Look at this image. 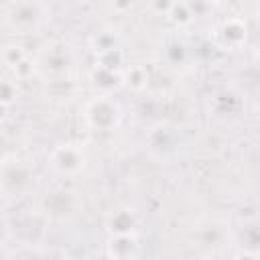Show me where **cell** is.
Returning <instances> with one entry per match:
<instances>
[{
    "mask_svg": "<svg viewBox=\"0 0 260 260\" xmlns=\"http://www.w3.org/2000/svg\"><path fill=\"white\" fill-rule=\"evenodd\" d=\"M71 260H79V258H71Z\"/></svg>",
    "mask_w": 260,
    "mask_h": 260,
    "instance_id": "obj_17",
    "label": "cell"
},
{
    "mask_svg": "<svg viewBox=\"0 0 260 260\" xmlns=\"http://www.w3.org/2000/svg\"><path fill=\"white\" fill-rule=\"evenodd\" d=\"M169 20L177 26H187L193 22L195 14H193V6L187 2H171V8L167 12Z\"/></svg>",
    "mask_w": 260,
    "mask_h": 260,
    "instance_id": "obj_13",
    "label": "cell"
},
{
    "mask_svg": "<svg viewBox=\"0 0 260 260\" xmlns=\"http://www.w3.org/2000/svg\"><path fill=\"white\" fill-rule=\"evenodd\" d=\"M43 65L51 75H65V71L69 69V57L63 49H49Z\"/></svg>",
    "mask_w": 260,
    "mask_h": 260,
    "instance_id": "obj_9",
    "label": "cell"
},
{
    "mask_svg": "<svg viewBox=\"0 0 260 260\" xmlns=\"http://www.w3.org/2000/svg\"><path fill=\"white\" fill-rule=\"evenodd\" d=\"M49 165L65 177H75L85 167V152L75 142H63L57 144L49 154Z\"/></svg>",
    "mask_w": 260,
    "mask_h": 260,
    "instance_id": "obj_3",
    "label": "cell"
},
{
    "mask_svg": "<svg viewBox=\"0 0 260 260\" xmlns=\"http://www.w3.org/2000/svg\"><path fill=\"white\" fill-rule=\"evenodd\" d=\"M138 252L136 234L128 236H110L106 242V254L110 260H134Z\"/></svg>",
    "mask_w": 260,
    "mask_h": 260,
    "instance_id": "obj_7",
    "label": "cell"
},
{
    "mask_svg": "<svg viewBox=\"0 0 260 260\" xmlns=\"http://www.w3.org/2000/svg\"><path fill=\"white\" fill-rule=\"evenodd\" d=\"M2 12L16 35H35L43 26L49 10L43 2H8L2 6Z\"/></svg>",
    "mask_w": 260,
    "mask_h": 260,
    "instance_id": "obj_1",
    "label": "cell"
},
{
    "mask_svg": "<svg viewBox=\"0 0 260 260\" xmlns=\"http://www.w3.org/2000/svg\"><path fill=\"white\" fill-rule=\"evenodd\" d=\"M89 83L98 91V95H112L122 85H126L124 83V71H110V69H102L95 65L89 71Z\"/></svg>",
    "mask_w": 260,
    "mask_h": 260,
    "instance_id": "obj_5",
    "label": "cell"
},
{
    "mask_svg": "<svg viewBox=\"0 0 260 260\" xmlns=\"http://www.w3.org/2000/svg\"><path fill=\"white\" fill-rule=\"evenodd\" d=\"M16 98H18V81L14 77L12 79L6 77L0 85V104H2V108L8 110L16 102Z\"/></svg>",
    "mask_w": 260,
    "mask_h": 260,
    "instance_id": "obj_14",
    "label": "cell"
},
{
    "mask_svg": "<svg viewBox=\"0 0 260 260\" xmlns=\"http://www.w3.org/2000/svg\"><path fill=\"white\" fill-rule=\"evenodd\" d=\"M95 67L102 69H110V71H124L126 65V53L122 49H112L106 53L95 55Z\"/></svg>",
    "mask_w": 260,
    "mask_h": 260,
    "instance_id": "obj_8",
    "label": "cell"
},
{
    "mask_svg": "<svg viewBox=\"0 0 260 260\" xmlns=\"http://www.w3.org/2000/svg\"><path fill=\"white\" fill-rule=\"evenodd\" d=\"M232 260H260V254L256 250H250V248H242L234 254Z\"/></svg>",
    "mask_w": 260,
    "mask_h": 260,
    "instance_id": "obj_16",
    "label": "cell"
},
{
    "mask_svg": "<svg viewBox=\"0 0 260 260\" xmlns=\"http://www.w3.org/2000/svg\"><path fill=\"white\" fill-rule=\"evenodd\" d=\"M83 118L93 132H112L122 120V110L112 95H95L85 104Z\"/></svg>",
    "mask_w": 260,
    "mask_h": 260,
    "instance_id": "obj_2",
    "label": "cell"
},
{
    "mask_svg": "<svg viewBox=\"0 0 260 260\" xmlns=\"http://www.w3.org/2000/svg\"><path fill=\"white\" fill-rule=\"evenodd\" d=\"M37 61L32 59V57H26L20 65H16L10 73H12V77L16 79V81H22V79H28V77H32L35 73H37Z\"/></svg>",
    "mask_w": 260,
    "mask_h": 260,
    "instance_id": "obj_15",
    "label": "cell"
},
{
    "mask_svg": "<svg viewBox=\"0 0 260 260\" xmlns=\"http://www.w3.org/2000/svg\"><path fill=\"white\" fill-rule=\"evenodd\" d=\"M89 47L95 55L100 53H106V51H112V49H120L118 45V35L114 30H100L95 32L91 39H89Z\"/></svg>",
    "mask_w": 260,
    "mask_h": 260,
    "instance_id": "obj_11",
    "label": "cell"
},
{
    "mask_svg": "<svg viewBox=\"0 0 260 260\" xmlns=\"http://www.w3.org/2000/svg\"><path fill=\"white\" fill-rule=\"evenodd\" d=\"M26 57H28V53L20 43H16V41L4 43V47H2V63L6 65L8 71H12L16 65H20Z\"/></svg>",
    "mask_w": 260,
    "mask_h": 260,
    "instance_id": "obj_10",
    "label": "cell"
},
{
    "mask_svg": "<svg viewBox=\"0 0 260 260\" xmlns=\"http://www.w3.org/2000/svg\"><path fill=\"white\" fill-rule=\"evenodd\" d=\"M124 83L134 91H142L148 85V71L144 65H128L124 69Z\"/></svg>",
    "mask_w": 260,
    "mask_h": 260,
    "instance_id": "obj_12",
    "label": "cell"
},
{
    "mask_svg": "<svg viewBox=\"0 0 260 260\" xmlns=\"http://www.w3.org/2000/svg\"><path fill=\"white\" fill-rule=\"evenodd\" d=\"M217 37H219V41H221L223 47H228V49H240L246 43V39H248V26H246V22L242 18L232 16V18H225L219 24Z\"/></svg>",
    "mask_w": 260,
    "mask_h": 260,
    "instance_id": "obj_6",
    "label": "cell"
},
{
    "mask_svg": "<svg viewBox=\"0 0 260 260\" xmlns=\"http://www.w3.org/2000/svg\"><path fill=\"white\" fill-rule=\"evenodd\" d=\"M136 228H138V217H136V211L130 207H118L110 211V215L106 217V230L110 236L136 234Z\"/></svg>",
    "mask_w": 260,
    "mask_h": 260,
    "instance_id": "obj_4",
    "label": "cell"
}]
</instances>
